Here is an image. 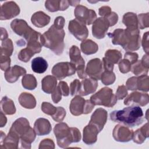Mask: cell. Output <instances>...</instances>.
Returning a JSON list of instances; mask_svg holds the SVG:
<instances>
[{"label":"cell","instance_id":"f35d334b","mask_svg":"<svg viewBox=\"0 0 149 149\" xmlns=\"http://www.w3.org/2000/svg\"><path fill=\"white\" fill-rule=\"evenodd\" d=\"M116 79V76L113 71L104 70L101 74L100 80L104 85L112 84Z\"/></svg>","mask_w":149,"mask_h":149},{"label":"cell","instance_id":"9a60e30c","mask_svg":"<svg viewBox=\"0 0 149 149\" xmlns=\"http://www.w3.org/2000/svg\"><path fill=\"white\" fill-rule=\"evenodd\" d=\"M149 102V96L147 93L134 91L127 95L124 100L126 105H138L141 107L146 105Z\"/></svg>","mask_w":149,"mask_h":149},{"label":"cell","instance_id":"7402d4cb","mask_svg":"<svg viewBox=\"0 0 149 149\" xmlns=\"http://www.w3.org/2000/svg\"><path fill=\"white\" fill-rule=\"evenodd\" d=\"M30 127L29 120L25 118H20L13 123L9 131L15 133L20 138Z\"/></svg>","mask_w":149,"mask_h":149},{"label":"cell","instance_id":"db71d44e","mask_svg":"<svg viewBox=\"0 0 149 149\" xmlns=\"http://www.w3.org/2000/svg\"><path fill=\"white\" fill-rule=\"evenodd\" d=\"M65 20L62 16H58L55 18L54 23V26L59 29H63V27L65 26Z\"/></svg>","mask_w":149,"mask_h":149},{"label":"cell","instance_id":"e575fe53","mask_svg":"<svg viewBox=\"0 0 149 149\" xmlns=\"http://www.w3.org/2000/svg\"><path fill=\"white\" fill-rule=\"evenodd\" d=\"M22 86L27 90H34L37 86V81L35 76L31 74H25L22 79Z\"/></svg>","mask_w":149,"mask_h":149},{"label":"cell","instance_id":"1f68e13d","mask_svg":"<svg viewBox=\"0 0 149 149\" xmlns=\"http://www.w3.org/2000/svg\"><path fill=\"white\" fill-rule=\"evenodd\" d=\"M47 62L42 57H36L31 61V69L37 73H43L48 68Z\"/></svg>","mask_w":149,"mask_h":149},{"label":"cell","instance_id":"8992f818","mask_svg":"<svg viewBox=\"0 0 149 149\" xmlns=\"http://www.w3.org/2000/svg\"><path fill=\"white\" fill-rule=\"evenodd\" d=\"M69 54L70 62L76 67L78 77L80 79H85L87 76L84 69L85 61L81 56L79 48L76 45H72L69 49Z\"/></svg>","mask_w":149,"mask_h":149},{"label":"cell","instance_id":"ab89813d","mask_svg":"<svg viewBox=\"0 0 149 149\" xmlns=\"http://www.w3.org/2000/svg\"><path fill=\"white\" fill-rule=\"evenodd\" d=\"M34 54H35L33 51L26 47L20 51L18 54V58L22 62H27Z\"/></svg>","mask_w":149,"mask_h":149},{"label":"cell","instance_id":"f546056e","mask_svg":"<svg viewBox=\"0 0 149 149\" xmlns=\"http://www.w3.org/2000/svg\"><path fill=\"white\" fill-rule=\"evenodd\" d=\"M20 104L25 108L33 109L36 106V100L34 95L28 93H22L18 98Z\"/></svg>","mask_w":149,"mask_h":149},{"label":"cell","instance_id":"d6986e66","mask_svg":"<svg viewBox=\"0 0 149 149\" xmlns=\"http://www.w3.org/2000/svg\"><path fill=\"white\" fill-rule=\"evenodd\" d=\"M99 132H100L95 125L88 123L83 129V142L88 145L95 143L97 141Z\"/></svg>","mask_w":149,"mask_h":149},{"label":"cell","instance_id":"4316f807","mask_svg":"<svg viewBox=\"0 0 149 149\" xmlns=\"http://www.w3.org/2000/svg\"><path fill=\"white\" fill-rule=\"evenodd\" d=\"M56 84L57 79L54 76H46L41 80L42 90L47 94H52L56 88Z\"/></svg>","mask_w":149,"mask_h":149},{"label":"cell","instance_id":"681fc988","mask_svg":"<svg viewBox=\"0 0 149 149\" xmlns=\"http://www.w3.org/2000/svg\"><path fill=\"white\" fill-rule=\"evenodd\" d=\"M58 87L59 88L62 95L65 97H67L69 95V93H70L69 88L68 87V84L65 81H61L59 83Z\"/></svg>","mask_w":149,"mask_h":149},{"label":"cell","instance_id":"d590c367","mask_svg":"<svg viewBox=\"0 0 149 149\" xmlns=\"http://www.w3.org/2000/svg\"><path fill=\"white\" fill-rule=\"evenodd\" d=\"M122 22L127 27L138 28L137 16L134 13L127 12L125 13L123 16Z\"/></svg>","mask_w":149,"mask_h":149},{"label":"cell","instance_id":"9f6ffc18","mask_svg":"<svg viewBox=\"0 0 149 149\" xmlns=\"http://www.w3.org/2000/svg\"><path fill=\"white\" fill-rule=\"evenodd\" d=\"M94 105L92 103V102L90 101V100H86L84 107V111H83V114H87L90 113L93 108H94Z\"/></svg>","mask_w":149,"mask_h":149},{"label":"cell","instance_id":"5b68a950","mask_svg":"<svg viewBox=\"0 0 149 149\" xmlns=\"http://www.w3.org/2000/svg\"><path fill=\"white\" fill-rule=\"evenodd\" d=\"M117 97L109 87H103L90 97V101L94 105H102L113 107L117 102Z\"/></svg>","mask_w":149,"mask_h":149},{"label":"cell","instance_id":"4fadbf2b","mask_svg":"<svg viewBox=\"0 0 149 149\" xmlns=\"http://www.w3.org/2000/svg\"><path fill=\"white\" fill-rule=\"evenodd\" d=\"M20 13V8L14 1H7L1 6L0 19L9 20L17 16Z\"/></svg>","mask_w":149,"mask_h":149},{"label":"cell","instance_id":"f907efd6","mask_svg":"<svg viewBox=\"0 0 149 149\" xmlns=\"http://www.w3.org/2000/svg\"><path fill=\"white\" fill-rule=\"evenodd\" d=\"M62 93L58 87H56L55 90L51 94V98L55 104L58 103L62 99Z\"/></svg>","mask_w":149,"mask_h":149},{"label":"cell","instance_id":"d4e9b609","mask_svg":"<svg viewBox=\"0 0 149 149\" xmlns=\"http://www.w3.org/2000/svg\"><path fill=\"white\" fill-rule=\"evenodd\" d=\"M50 17L42 11L35 12L31 17V22L37 27L41 28L48 25L50 22Z\"/></svg>","mask_w":149,"mask_h":149},{"label":"cell","instance_id":"7c38bea8","mask_svg":"<svg viewBox=\"0 0 149 149\" xmlns=\"http://www.w3.org/2000/svg\"><path fill=\"white\" fill-rule=\"evenodd\" d=\"M110 24L105 17L97 18L92 26V34L97 39H102L106 36Z\"/></svg>","mask_w":149,"mask_h":149},{"label":"cell","instance_id":"d6a6232c","mask_svg":"<svg viewBox=\"0 0 149 149\" xmlns=\"http://www.w3.org/2000/svg\"><path fill=\"white\" fill-rule=\"evenodd\" d=\"M80 48L83 54L91 55L96 53L98 49V45L91 40H83L80 44Z\"/></svg>","mask_w":149,"mask_h":149},{"label":"cell","instance_id":"b9f144b4","mask_svg":"<svg viewBox=\"0 0 149 149\" xmlns=\"http://www.w3.org/2000/svg\"><path fill=\"white\" fill-rule=\"evenodd\" d=\"M57 107H54L51 104L48 102H43L41 104V110L47 115L52 116L56 111Z\"/></svg>","mask_w":149,"mask_h":149},{"label":"cell","instance_id":"e0dca14e","mask_svg":"<svg viewBox=\"0 0 149 149\" xmlns=\"http://www.w3.org/2000/svg\"><path fill=\"white\" fill-rule=\"evenodd\" d=\"M107 116L108 113L105 109L101 108H97L92 114L88 123L95 125L101 132L107 121Z\"/></svg>","mask_w":149,"mask_h":149},{"label":"cell","instance_id":"603a6c76","mask_svg":"<svg viewBox=\"0 0 149 149\" xmlns=\"http://www.w3.org/2000/svg\"><path fill=\"white\" fill-rule=\"evenodd\" d=\"M34 130L37 136H44L51 132L52 126L48 119L40 118L36 120L34 124Z\"/></svg>","mask_w":149,"mask_h":149},{"label":"cell","instance_id":"277c9868","mask_svg":"<svg viewBox=\"0 0 149 149\" xmlns=\"http://www.w3.org/2000/svg\"><path fill=\"white\" fill-rule=\"evenodd\" d=\"M54 133L56 139L57 144L61 148H67L72 143L80 141L81 136L76 127H69L64 122L56 124L54 128Z\"/></svg>","mask_w":149,"mask_h":149},{"label":"cell","instance_id":"680465c9","mask_svg":"<svg viewBox=\"0 0 149 149\" xmlns=\"http://www.w3.org/2000/svg\"><path fill=\"white\" fill-rule=\"evenodd\" d=\"M1 40L2 41L3 40H5L8 39V34L7 33L6 30L3 29V27L1 28Z\"/></svg>","mask_w":149,"mask_h":149},{"label":"cell","instance_id":"c3c4849f","mask_svg":"<svg viewBox=\"0 0 149 149\" xmlns=\"http://www.w3.org/2000/svg\"><path fill=\"white\" fill-rule=\"evenodd\" d=\"M139 55L136 52H126L124 55V58L129 60L132 65L138 61Z\"/></svg>","mask_w":149,"mask_h":149},{"label":"cell","instance_id":"f5cc1de1","mask_svg":"<svg viewBox=\"0 0 149 149\" xmlns=\"http://www.w3.org/2000/svg\"><path fill=\"white\" fill-rule=\"evenodd\" d=\"M105 18H107L109 21L110 27L114 26L118 21V15L114 12H111V13Z\"/></svg>","mask_w":149,"mask_h":149},{"label":"cell","instance_id":"6da1fadb","mask_svg":"<svg viewBox=\"0 0 149 149\" xmlns=\"http://www.w3.org/2000/svg\"><path fill=\"white\" fill-rule=\"evenodd\" d=\"M112 38L113 45H120L127 52H132L140 47L141 38L138 28L127 27L126 29H117L113 33L108 34Z\"/></svg>","mask_w":149,"mask_h":149},{"label":"cell","instance_id":"ac0fdd59","mask_svg":"<svg viewBox=\"0 0 149 149\" xmlns=\"http://www.w3.org/2000/svg\"><path fill=\"white\" fill-rule=\"evenodd\" d=\"M20 138L15 133L9 132L7 136H5L2 132H1V148L16 149Z\"/></svg>","mask_w":149,"mask_h":149},{"label":"cell","instance_id":"cb8c5ba5","mask_svg":"<svg viewBox=\"0 0 149 149\" xmlns=\"http://www.w3.org/2000/svg\"><path fill=\"white\" fill-rule=\"evenodd\" d=\"M86 100L80 95H76L72 100L69 106L71 113L74 116H79L83 114L84 107Z\"/></svg>","mask_w":149,"mask_h":149},{"label":"cell","instance_id":"bcb514c9","mask_svg":"<svg viewBox=\"0 0 149 149\" xmlns=\"http://www.w3.org/2000/svg\"><path fill=\"white\" fill-rule=\"evenodd\" d=\"M127 95V89L124 85L119 86L116 91L115 95L118 100H122Z\"/></svg>","mask_w":149,"mask_h":149},{"label":"cell","instance_id":"ee69618b","mask_svg":"<svg viewBox=\"0 0 149 149\" xmlns=\"http://www.w3.org/2000/svg\"><path fill=\"white\" fill-rule=\"evenodd\" d=\"M66 114V111L63 107H58L56 112L52 116V118L56 122H62L65 118Z\"/></svg>","mask_w":149,"mask_h":149},{"label":"cell","instance_id":"30bf717a","mask_svg":"<svg viewBox=\"0 0 149 149\" xmlns=\"http://www.w3.org/2000/svg\"><path fill=\"white\" fill-rule=\"evenodd\" d=\"M68 30L76 39L80 41L84 40L88 35V30L86 24L76 19L69 22Z\"/></svg>","mask_w":149,"mask_h":149},{"label":"cell","instance_id":"44dd1931","mask_svg":"<svg viewBox=\"0 0 149 149\" xmlns=\"http://www.w3.org/2000/svg\"><path fill=\"white\" fill-rule=\"evenodd\" d=\"M80 83V88L78 92L80 96H86L94 93L98 87L97 80L92 78L84 79Z\"/></svg>","mask_w":149,"mask_h":149},{"label":"cell","instance_id":"83f0119b","mask_svg":"<svg viewBox=\"0 0 149 149\" xmlns=\"http://www.w3.org/2000/svg\"><path fill=\"white\" fill-rule=\"evenodd\" d=\"M13 51V45L10 39H6L2 41L1 47L0 61L9 59Z\"/></svg>","mask_w":149,"mask_h":149},{"label":"cell","instance_id":"8fae6325","mask_svg":"<svg viewBox=\"0 0 149 149\" xmlns=\"http://www.w3.org/2000/svg\"><path fill=\"white\" fill-rule=\"evenodd\" d=\"M122 57V53L116 49H108L102 58V66L104 70L113 71L114 64L118 63Z\"/></svg>","mask_w":149,"mask_h":149},{"label":"cell","instance_id":"4dcf8cb0","mask_svg":"<svg viewBox=\"0 0 149 149\" xmlns=\"http://www.w3.org/2000/svg\"><path fill=\"white\" fill-rule=\"evenodd\" d=\"M36 137V133L32 127H30L20 137L21 148H30L31 144L34 141Z\"/></svg>","mask_w":149,"mask_h":149},{"label":"cell","instance_id":"7bdbcfd3","mask_svg":"<svg viewBox=\"0 0 149 149\" xmlns=\"http://www.w3.org/2000/svg\"><path fill=\"white\" fill-rule=\"evenodd\" d=\"M132 63L127 59L124 58L119 62V71L122 73H126L130 71Z\"/></svg>","mask_w":149,"mask_h":149},{"label":"cell","instance_id":"60d3db41","mask_svg":"<svg viewBox=\"0 0 149 149\" xmlns=\"http://www.w3.org/2000/svg\"><path fill=\"white\" fill-rule=\"evenodd\" d=\"M138 28L144 29L149 27V13H141L137 16Z\"/></svg>","mask_w":149,"mask_h":149},{"label":"cell","instance_id":"9c48e42d","mask_svg":"<svg viewBox=\"0 0 149 149\" xmlns=\"http://www.w3.org/2000/svg\"><path fill=\"white\" fill-rule=\"evenodd\" d=\"M74 15L76 19L87 25H90L97 19V14L94 10L80 5L76 7Z\"/></svg>","mask_w":149,"mask_h":149},{"label":"cell","instance_id":"3957f363","mask_svg":"<svg viewBox=\"0 0 149 149\" xmlns=\"http://www.w3.org/2000/svg\"><path fill=\"white\" fill-rule=\"evenodd\" d=\"M65 36L63 29H59L52 25L41 35L40 40L42 46L49 48L56 55H60L64 49Z\"/></svg>","mask_w":149,"mask_h":149},{"label":"cell","instance_id":"52a82bcc","mask_svg":"<svg viewBox=\"0 0 149 149\" xmlns=\"http://www.w3.org/2000/svg\"><path fill=\"white\" fill-rule=\"evenodd\" d=\"M10 27L14 33L23 37L26 41L38 33L30 27L27 23L23 19H14L10 23Z\"/></svg>","mask_w":149,"mask_h":149},{"label":"cell","instance_id":"91938a15","mask_svg":"<svg viewBox=\"0 0 149 149\" xmlns=\"http://www.w3.org/2000/svg\"><path fill=\"white\" fill-rule=\"evenodd\" d=\"M80 1H69V5L72 6H77L79 5Z\"/></svg>","mask_w":149,"mask_h":149},{"label":"cell","instance_id":"74e56055","mask_svg":"<svg viewBox=\"0 0 149 149\" xmlns=\"http://www.w3.org/2000/svg\"><path fill=\"white\" fill-rule=\"evenodd\" d=\"M136 90L143 92H148L149 90V77L148 75H141L136 77Z\"/></svg>","mask_w":149,"mask_h":149},{"label":"cell","instance_id":"8d00e7d4","mask_svg":"<svg viewBox=\"0 0 149 149\" xmlns=\"http://www.w3.org/2000/svg\"><path fill=\"white\" fill-rule=\"evenodd\" d=\"M149 66L145 65L141 60L137 61L131 66V71L136 76L146 75L148 72Z\"/></svg>","mask_w":149,"mask_h":149},{"label":"cell","instance_id":"484cf974","mask_svg":"<svg viewBox=\"0 0 149 149\" xmlns=\"http://www.w3.org/2000/svg\"><path fill=\"white\" fill-rule=\"evenodd\" d=\"M69 1H51L45 2V7L51 12H55L58 10H66L69 6Z\"/></svg>","mask_w":149,"mask_h":149},{"label":"cell","instance_id":"11a10c76","mask_svg":"<svg viewBox=\"0 0 149 149\" xmlns=\"http://www.w3.org/2000/svg\"><path fill=\"white\" fill-rule=\"evenodd\" d=\"M111 8L108 6H103L99 8L98 13L99 15L103 17H106L111 13Z\"/></svg>","mask_w":149,"mask_h":149},{"label":"cell","instance_id":"836d02e7","mask_svg":"<svg viewBox=\"0 0 149 149\" xmlns=\"http://www.w3.org/2000/svg\"><path fill=\"white\" fill-rule=\"evenodd\" d=\"M1 108L2 111L6 115H13L16 112V108L13 101L5 96L2 97L1 101Z\"/></svg>","mask_w":149,"mask_h":149},{"label":"cell","instance_id":"816d5d0a","mask_svg":"<svg viewBox=\"0 0 149 149\" xmlns=\"http://www.w3.org/2000/svg\"><path fill=\"white\" fill-rule=\"evenodd\" d=\"M148 36H149V32L147 31L146 32L143 36L142 39V47L146 53V54H148V50H149V42H148Z\"/></svg>","mask_w":149,"mask_h":149},{"label":"cell","instance_id":"7a4b0ae2","mask_svg":"<svg viewBox=\"0 0 149 149\" xmlns=\"http://www.w3.org/2000/svg\"><path fill=\"white\" fill-rule=\"evenodd\" d=\"M110 119L114 122L122 123L127 127L140 125L143 120V112L139 106L132 105L122 110H115L110 113Z\"/></svg>","mask_w":149,"mask_h":149},{"label":"cell","instance_id":"f1b7e54d","mask_svg":"<svg viewBox=\"0 0 149 149\" xmlns=\"http://www.w3.org/2000/svg\"><path fill=\"white\" fill-rule=\"evenodd\" d=\"M148 123H146L140 129L133 132L132 140L137 144H142L149 137Z\"/></svg>","mask_w":149,"mask_h":149},{"label":"cell","instance_id":"7dc6e473","mask_svg":"<svg viewBox=\"0 0 149 149\" xmlns=\"http://www.w3.org/2000/svg\"><path fill=\"white\" fill-rule=\"evenodd\" d=\"M38 148H55V143L51 139H45L42 140L39 145Z\"/></svg>","mask_w":149,"mask_h":149},{"label":"cell","instance_id":"6f0895ef","mask_svg":"<svg viewBox=\"0 0 149 149\" xmlns=\"http://www.w3.org/2000/svg\"><path fill=\"white\" fill-rule=\"evenodd\" d=\"M0 126L1 127H3L4 126H5V125L6 124L7 122V118L5 115V113L2 112L1 111V115H0Z\"/></svg>","mask_w":149,"mask_h":149},{"label":"cell","instance_id":"ba28073f","mask_svg":"<svg viewBox=\"0 0 149 149\" xmlns=\"http://www.w3.org/2000/svg\"><path fill=\"white\" fill-rule=\"evenodd\" d=\"M76 71L75 66L71 62H62L55 64L52 69V74L58 80L72 76Z\"/></svg>","mask_w":149,"mask_h":149},{"label":"cell","instance_id":"5bb4252c","mask_svg":"<svg viewBox=\"0 0 149 149\" xmlns=\"http://www.w3.org/2000/svg\"><path fill=\"white\" fill-rule=\"evenodd\" d=\"M86 72L90 78L95 80H100L101 74L103 72L102 61L99 58L92 59L87 64Z\"/></svg>","mask_w":149,"mask_h":149},{"label":"cell","instance_id":"f6af8a7d","mask_svg":"<svg viewBox=\"0 0 149 149\" xmlns=\"http://www.w3.org/2000/svg\"><path fill=\"white\" fill-rule=\"evenodd\" d=\"M80 81L78 79L74 80L70 85V93L72 96L78 94L80 88Z\"/></svg>","mask_w":149,"mask_h":149},{"label":"cell","instance_id":"ffe728a7","mask_svg":"<svg viewBox=\"0 0 149 149\" xmlns=\"http://www.w3.org/2000/svg\"><path fill=\"white\" fill-rule=\"evenodd\" d=\"M26 73V70L19 65H14L9 68L5 72L4 76L6 80L10 83L16 82L19 77L24 76Z\"/></svg>","mask_w":149,"mask_h":149},{"label":"cell","instance_id":"2e32d148","mask_svg":"<svg viewBox=\"0 0 149 149\" xmlns=\"http://www.w3.org/2000/svg\"><path fill=\"white\" fill-rule=\"evenodd\" d=\"M133 131L126 126L117 125L115 126L112 135L113 139L119 142H128L132 139Z\"/></svg>","mask_w":149,"mask_h":149}]
</instances>
